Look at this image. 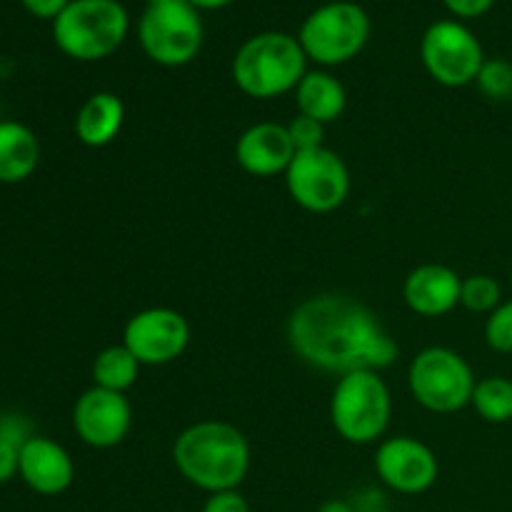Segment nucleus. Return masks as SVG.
I'll return each instance as SVG.
<instances>
[{"instance_id":"1","label":"nucleus","mask_w":512,"mask_h":512,"mask_svg":"<svg viewBox=\"0 0 512 512\" xmlns=\"http://www.w3.org/2000/svg\"><path fill=\"white\" fill-rule=\"evenodd\" d=\"M288 343L310 368L323 373L385 370L398 360V343L378 315L348 295H315L288 318Z\"/></svg>"},{"instance_id":"2","label":"nucleus","mask_w":512,"mask_h":512,"mask_svg":"<svg viewBox=\"0 0 512 512\" xmlns=\"http://www.w3.org/2000/svg\"><path fill=\"white\" fill-rule=\"evenodd\" d=\"M173 463L185 483L203 493L238 490L248 478L250 445L235 425L223 420H200L175 438Z\"/></svg>"},{"instance_id":"3","label":"nucleus","mask_w":512,"mask_h":512,"mask_svg":"<svg viewBox=\"0 0 512 512\" xmlns=\"http://www.w3.org/2000/svg\"><path fill=\"white\" fill-rule=\"evenodd\" d=\"M308 73V55L298 35L283 30H263L250 35L233 55L230 75L240 93L255 100H273L295 93Z\"/></svg>"},{"instance_id":"4","label":"nucleus","mask_w":512,"mask_h":512,"mask_svg":"<svg viewBox=\"0 0 512 512\" xmlns=\"http://www.w3.org/2000/svg\"><path fill=\"white\" fill-rule=\"evenodd\" d=\"M130 33V15L120 0H70L53 20L60 53L80 63H95L118 53Z\"/></svg>"},{"instance_id":"5","label":"nucleus","mask_w":512,"mask_h":512,"mask_svg":"<svg viewBox=\"0 0 512 512\" xmlns=\"http://www.w3.org/2000/svg\"><path fill=\"white\" fill-rule=\"evenodd\" d=\"M393 418V395L378 370L340 375L330 395V423L350 445H373Z\"/></svg>"},{"instance_id":"6","label":"nucleus","mask_w":512,"mask_h":512,"mask_svg":"<svg viewBox=\"0 0 512 512\" xmlns=\"http://www.w3.org/2000/svg\"><path fill=\"white\" fill-rule=\"evenodd\" d=\"M370 30L373 23L363 5L355 0H330L305 15L298 40L308 60L320 68H333L358 58L368 45Z\"/></svg>"},{"instance_id":"7","label":"nucleus","mask_w":512,"mask_h":512,"mask_svg":"<svg viewBox=\"0 0 512 512\" xmlns=\"http://www.w3.org/2000/svg\"><path fill=\"white\" fill-rule=\"evenodd\" d=\"M478 378L468 360L453 348L430 345L408 365V388L420 408L428 413L453 415L468 408Z\"/></svg>"},{"instance_id":"8","label":"nucleus","mask_w":512,"mask_h":512,"mask_svg":"<svg viewBox=\"0 0 512 512\" xmlns=\"http://www.w3.org/2000/svg\"><path fill=\"white\" fill-rule=\"evenodd\" d=\"M205 28L200 10L188 0H158L145 5L138 20V43L153 63L180 68L198 58Z\"/></svg>"},{"instance_id":"9","label":"nucleus","mask_w":512,"mask_h":512,"mask_svg":"<svg viewBox=\"0 0 512 512\" xmlns=\"http://www.w3.org/2000/svg\"><path fill=\"white\" fill-rule=\"evenodd\" d=\"M420 60L435 83L445 88H465L475 83L485 63L478 35L458 18L435 20L420 40Z\"/></svg>"},{"instance_id":"10","label":"nucleus","mask_w":512,"mask_h":512,"mask_svg":"<svg viewBox=\"0 0 512 512\" xmlns=\"http://www.w3.org/2000/svg\"><path fill=\"white\" fill-rule=\"evenodd\" d=\"M285 188L295 205L315 215L338 210L350 195V173L335 150L315 148L295 153L285 170Z\"/></svg>"},{"instance_id":"11","label":"nucleus","mask_w":512,"mask_h":512,"mask_svg":"<svg viewBox=\"0 0 512 512\" xmlns=\"http://www.w3.org/2000/svg\"><path fill=\"white\" fill-rule=\"evenodd\" d=\"M190 323L173 308H145L123 328V345L140 365H170L188 350Z\"/></svg>"},{"instance_id":"12","label":"nucleus","mask_w":512,"mask_h":512,"mask_svg":"<svg viewBox=\"0 0 512 512\" xmlns=\"http://www.w3.org/2000/svg\"><path fill=\"white\" fill-rule=\"evenodd\" d=\"M375 473L380 483L398 495H423L438 483V455L410 435L383 440L375 450Z\"/></svg>"},{"instance_id":"13","label":"nucleus","mask_w":512,"mask_h":512,"mask_svg":"<svg viewBox=\"0 0 512 512\" xmlns=\"http://www.w3.org/2000/svg\"><path fill=\"white\" fill-rule=\"evenodd\" d=\"M133 428V405L125 393L88 388L73 408V430L88 448L108 450L123 443Z\"/></svg>"},{"instance_id":"14","label":"nucleus","mask_w":512,"mask_h":512,"mask_svg":"<svg viewBox=\"0 0 512 512\" xmlns=\"http://www.w3.org/2000/svg\"><path fill=\"white\" fill-rule=\"evenodd\" d=\"M20 480L33 493L55 498L75 480V463L68 450L45 435H33L20 445Z\"/></svg>"},{"instance_id":"15","label":"nucleus","mask_w":512,"mask_h":512,"mask_svg":"<svg viewBox=\"0 0 512 512\" xmlns=\"http://www.w3.org/2000/svg\"><path fill=\"white\" fill-rule=\"evenodd\" d=\"M235 158L238 165L253 178H273L285 175L290 160L295 158V145L288 135V125L265 123L250 125L235 143Z\"/></svg>"},{"instance_id":"16","label":"nucleus","mask_w":512,"mask_h":512,"mask_svg":"<svg viewBox=\"0 0 512 512\" xmlns=\"http://www.w3.org/2000/svg\"><path fill=\"white\" fill-rule=\"evenodd\" d=\"M460 288L463 278L450 265L425 263L408 273L403 298L420 318H443L460 305Z\"/></svg>"},{"instance_id":"17","label":"nucleus","mask_w":512,"mask_h":512,"mask_svg":"<svg viewBox=\"0 0 512 512\" xmlns=\"http://www.w3.org/2000/svg\"><path fill=\"white\" fill-rule=\"evenodd\" d=\"M295 105L300 115L328 125L335 123L348 108V90L343 80L325 68L308 70L295 88Z\"/></svg>"},{"instance_id":"18","label":"nucleus","mask_w":512,"mask_h":512,"mask_svg":"<svg viewBox=\"0 0 512 512\" xmlns=\"http://www.w3.org/2000/svg\"><path fill=\"white\" fill-rule=\"evenodd\" d=\"M125 123V105L110 90H98L80 105L75 115V135L88 148H105L118 138Z\"/></svg>"},{"instance_id":"19","label":"nucleus","mask_w":512,"mask_h":512,"mask_svg":"<svg viewBox=\"0 0 512 512\" xmlns=\"http://www.w3.org/2000/svg\"><path fill=\"white\" fill-rule=\"evenodd\" d=\"M40 163V143L28 125L0 120V183L28 180Z\"/></svg>"},{"instance_id":"20","label":"nucleus","mask_w":512,"mask_h":512,"mask_svg":"<svg viewBox=\"0 0 512 512\" xmlns=\"http://www.w3.org/2000/svg\"><path fill=\"white\" fill-rule=\"evenodd\" d=\"M143 365L125 345H110L103 348L93 360V385L113 393H128L135 383Z\"/></svg>"},{"instance_id":"21","label":"nucleus","mask_w":512,"mask_h":512,"mask_svg":"<svg viewBox=\"0 0 512 512\" xmlns=\"http://www.w3.org/2000/svg\"><path fill=\"white\" fill-rule=\"evenodd\" d=\"M470 408L493 425L512 423V380L505 375H488L475 383Z\"/></svg>"},{"instance_id":"22","label":"nucleus","mask_w":512,"mask_h":512,"mask_svg":"<svg viewBox=\"0 0 512 512\" xmlns=\"http://www.w3.org/2000/svg\"><path fill=\"white\" fill-rule=\"evenodd\" d=\"M503 303V285L493 275H468L460 288V305L470 313L490 315Z\"/></svg>"},{"instance_id":"23","label":"nucleus","mask_w":512,"mask_h":512,"mask_svg":"<svg viewBox=\"0 0 512 512\" xmlns=\"http://www.w3.org/2000/svg\"><path fill=\"white\" fill-rule=\"evenodd\" d=\"M480 93L490 100L512 98V63L505 58H485L478 78H475Z\"/></svg>"},{"instance_id":"24","label":"nucleus","mask_w":512,"mask_h":512,"mask_svg":"<svg viewBox=\"0 0 512 512\" xmlns=\"http://www.w3.org/2000/svg\"><path fill=\"white\" fill-rule=\"evenodd\" d=\"M485 343L500 355L512 353V298L503 300L485 320Z\"/></svg>"},{"instance_id":"25","label":"nucleus","mask_w":512,"mask_h":512,"mask_svg":"<svg viewBox=\"0 0 512 512\" xmlns=\"http://www.w3.org/2000/svg\"><path fill=\"white\" fill-rule=\"evenodd\" d=\"M288 135L295 145V153H303V150H315L323 148L325 138V125L318 120L308 118V115H295L288 123Z\"/></svg>"},{"instance_id":"26","label":"nucleus","mask_w":512,"mask_h":512,"mask_svg":"<svg viewBox=\"0 0 512 512\" xmlns=\"http://www.w3.org/2000/svg\"><path fill=\"white\" fill-rule=\"evenodd\" d=\"M200 512H250V505L240 495V490H223V493L208 495Z\"/></svg>"},{"instance_id":"27","label":"nucleus","mask_w":512,"mask_h":512,"mask_svg":"<svg viewBox=\"0 0 512 512\" xmlns=\"http://www.w3.org/2000/svg\"><path fill=\"white\" fill-rule=\"evenodd\" d=\"M28 438H33V433H30V425L25 423L23 415H0V440L23 445Z\"/></svg>"},{"instance_id":"28","label":"nucleus","mask_w":512,"mask_h":512,"mask_svg":"<svg viewBox=\"0 0 512 512\" xmlns=\"http://www.w3.org/2000/svg\"><path fill=\"white\" fill-rule=\"evenodd\" d=\"M443 5L458 20H473L488 13L495 5V0H443Z\"/></svg>"},{"instance_id":"29","label":"nucleus","mask_w":512,"mask_h":512,"mask_svg":"<svg viewBox=\"0 0 512 512\" xmlns=\"http://www.w3.org/2000/svg\"><path fill=\"white\" fill-rule=\"evenodd\" d=\"M20 473V445L0 440V485L10 483Z\"/></svg>"},{"instance_id":"30","label":"nucleus","mask_w":512,"mask_h":512,"mask_svg":"<svg viewBox=\"0 0 512 512\" xmlns=\"http://www.w3.org/2000/svg\"><path fill=\"white\" fill-rule=\"evenodd\" d=\"M23 8L28 10L30 15L40 20H55L65 8H68L70 0H20Z\"/></svg>"},{"instance_id":"31","label":"nucleus","mask_w":512,"mask_h":512,"mask_svg":"<svg viewBox=\"0 0 512 512\" xmlns=\"http://www.w3.org/2000/svg\"><path fill=\"white\" fill-rule=\"evenodd\" d=\"M188 3L198 10H220L233 3V0H188Z\"/></svg>"},{"instance_id":"32","label":"nucleus","mask_w":512,"mask_h":512,"mask_svg":"<svg viewBox=\"0 0 512 512\" xmlns=\"http://www.w3.org/2000/svg\"><path fill=\"white\" fill-rule=\"evenodd\" d=\"M318 512H355L345 500H328L325 505H320Z\"/></svg>"},{"instance_id":"33","label":"nucleus","mask_w":512,"mask_h":512,"mask_svg":"<svg viewBox=\"0 0 512 512\" xmlns=\"http://www.w3.org/2000/svg\"><path fill=\"white\" fill-rule=\"evenodd\" d=\"M150 3H158V0H145V5H150Z\"/></svg>"},{"instance_id":"34","label":"nucleus","mask_w":512,"mask_h":512,"mask_svg":"<svg viewBox=\"0 0 512 512\" xmlns=\"http://www.w3.org/2000/svg\"><path fill=\"white\" fill-rule=\"evenodd\" d=\"M510 285H512V273H510Z\"/></svg>"}]
</instances>
